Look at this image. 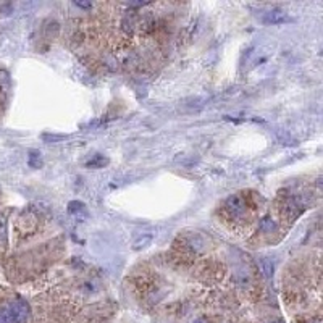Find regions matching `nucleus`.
Listing matches in <instances>:
<instances>
[{
  "mask_svg": "<svg viewBox=\"0 0 323 323\" xmlns=\"http://www.w3.org/2000/svg\"><path fill=\"white\" fill-rule=\"evenodd\" d=\"M10 307V312L13 315V320L15 323H26L29 320V314H31V309L27 306V302L23 299H16L8 304Z\"/></svg>",
  "mask_w": 323,
  "mask_h": 323,
  "instance_id": "obj_1",
  "label": "nucleus"
},
{
  "mask_svg": "<svg viewBox=\"0 0 323 323\" xmlns=\"http://www.w3.org/2000/svg\"><path fill=\"white\" fill-rule=\"evenodd\" d=\"M225 207H226V210L230 212V215L233 218H239V217L244 215L247 205H246L244 197H241V196H231V197L226 199Z\"/></svg>",
  "mask_w": 323,
  "mask_h": 323,
  "instance_id": "obj_2",
  "label": "nucleus"
},
{
  "mask_svg": "<svg viewBox=\"0 0 323 323\" xmlns=\"http://www.w3.org/2000/svg\"><path fill=\"white\" fill-rule=\"evenodd\" d=\"M288 19V13L281 8H272L267 13H264V21L265 23H272V24H280L285 23Z\"/></svg>",
  "mask_w": 323,
  "mask_h": 323,
  "instance_id": "obj_3",
  "label": "nucleus"
},
{
  "mask_svg": "<svg viewBox=\"0 0 323 323\" xmlns=\"http://www.w3.org/2000/svg\"><path fill=\"white\" fill-rule=\"evenodd\" d=\"M259 228L264 233H272V231L277 230V223H275V220L272 217H264L262 220H260Z\"/></svg>",
  "mask_w": 323,
  "mask_h": 323,
  "instance_id": "obj_4",
  "label": "nucleus"
},
{
  "mask_svg": "<svg viewBox=\"0 0 323 323\" xmlns=\"http://www.w3.org/2000/svg\"><path fill=\"white\" fill-rule=\"evenodd\" d=\"M27 163H29L31 168H39L42 165V159H40V154L37 150H31L29 157H27Z\"/></svg>",
  "mask_w": 323,
  "mask_h": 323,
  "instance_id": "obj_5",
  "label": "nucleus"
},
{
  "mask_svg": "<svg viewBox=\"0 0 323 323\" xmlns=\"http://www.w3.org/2000/svg\"><path fill=\"white\" fill-rule=\"evenodd\" d=\"M108 163V160L105 159V157H102V155H95L92 160H89L87 163H86V167L87 168H102L104 165H107Z\"/></svg>",
  "mask_w": 323,
  "mask_h": 323,
  "instance_id": "obj_6",
  "label": "nucleus"
},
{
  "mask_svg": "<svg viewBox=\"0 0 323 323\" xmlns=\"http://www.w3.org/2000/svg\"><path fill=\"white\" fill-rule=\"evenodd\" d=\"M0 323H15V320H13V315H11V312H10V307H8V306L0 307Z\"/></svg>",
  "mask_w": 323,
  "mask_h": 323,
  "instance_id": "obj_7",
  "label": "nucleus"
},
{
  "mask_svg": "<svg viewBox=\"0 0 323 323\" xmlns=\"http://www.w3.org/2000/svg\"><path fill=\"white\" fill-rule=\"evenodd\" d=\"M150 241H152V236H144V238H141V239H137V241L134 243V249L136 251H139V249H142V247H146Z\"/></svg>",
  "mask_w": 323,
  "mask_h": 323,
  "instance_id": "obj_8",
  "label": "nucleus"
},
{
  "mask_svg": "<svg viewBox=\"0 0 323 323\" xmlns=\"http://www.w3.org/2000/svg\"><path fill=\"white\" fill-rule=\"evenodd\" d=\"M82 209H84V205H82L81 202H71L70 204V212H71V214H73V212H76V210L79 212Z\"/></svg>",
  "mask_w": 323,
  "mask_h": 323,
  "instance_id": "obj_9",
  "label": "nucleus"
},
{
  "mask_svg": "<svg viewBox=\"0 0 323 323\" xmlns=\"http://www.w3.org/2000/svg\"><path fill=\"white\" fill-rule=\"evenodd\" d=\"M264 270H265V275L267 277H270V273H273V265L270 262H267V260H264Z\"/></svg>",
  "mask_w": 323,
  "mask_h": 323,
  "instance_id": "obj_10",
  "label": "nucleus"
},
{
  "mask_svg": "<svg viewBox=\"0 0 323 323\" xmlns=\"http://www.w3.org/2000/svg\"><path fill=\"white\" fill-rule=\"evenodd\" d=\"M74 5L81 6V8H91V6H92L91 2H81V0H76V2H74Z\"/></svg>",
  "mask_w": 323,
  "mask_h": 323,
  "instance_id": "obj_11",
  "label": "nucleus"
},
{
  "mask_svg": "<svg viewBox=\"0 0 323 323\" xmlns=\"http://www.w3.org/2000/svg\"><path fill=\"white\" fill-rule=\"evenodd\" d=\"M194 323H207V322H205V320H202V319H199V320H196Z\"/></svg>",
  "mask_w": 323,
  "mask_h": 323,
  "instance_id": "obj_12",
  "label": "nucleus"
},
{
  "mask_svg": "<svg viewBox=\"0 0 323 323\" xmlns=\"http://www.w3.org/2000/svg\"><path fill=\"white\" fill-rule=\"evenodd\" d=\"M272 323H283V322H281V320H275V322H272Z\"/></svg>",
  "mask_w": 323,
  "mask_h": 323,
  "instance_id": "obj_13",
  "label": "nucleus"
}]
</instances>
